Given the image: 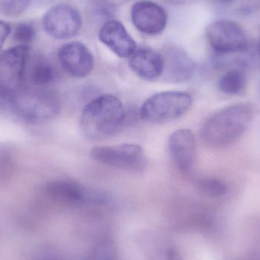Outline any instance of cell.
<instances>
[{"label": "cell", "instance_id": "cell-1", "mask_svg": "<svg viewBox=\"0 0 260 260\" xmlns=\"http://www.w3.org/2000/svg\"><path fill=\"white\" fill-rule=\"evenodd\" d=\"M253 109L241 103L221 108L211 114L202 125V140L211 147L222 148L241 139L250 126Z\"/></svg>", "mask_w": 260, "mask_h": 260}, {"label": "cell", "instance_id": "cell-2", "mask_svg": "<svg viewBox=\"0 0 260 260\" xmlns=\"http://www.w3.org/2000/svg\"><path fill=\"white\" fill-rule=\"evenodd\" d=\"M126 111L120 99L111 94L96 98L85 106L81 116L84 134L92 140L114 136L123 126Z\"/></svg>", "mask_w": 260, "mask_h": 260}, {"label": "cell", "instance_id": "cell-3", "mask_svg": "<svg viewBox=\"0 0 260 260\" xmlns=\"http://www.w3.org/2000/svg\"><path fill=\"white\" fill-rule=\"evenodd\" d=\"M17 117L28 123H38L54 118L61 103L56 93L45 88L25 85L7 102Z\"/></svg>", "mask_w": 260, "mask_h": 260}, {"label": "cell", "instance_id": "cell-4", "mask_svg": "<svg viewBox=\"0 0 260 260\" xmlns=\"http://www.w3.org/2000/svg\"><path fill=\"white\" fill-rule=\"evenodd\" d=\"M192 104V96L189 93L162 91L144 102L139 110V116L148 123H168L183 117L190 109Z\"/></svg>", "mask_w": 260, "mask_h": 260}, {"label": "cell", "instance_id": "cell-5", "mask_svg": "<svg viewBox=\"0 0 260 260\" xmlns=\"http://www.w3.org/2000/svg\"><path fill=\"white\" fill-rule=\"evenodd\" d=\"M28 46L17 45L0 53V100L7 103L26 85Z\"/></svg>", "mask_w": 260, "mask_h": 260}, {"label": "cell", "instance_id": "cell-6", "mask_svg": "<svg viewBox=\"0 0 260 260\" xmlns=\"http://www.w3.org/2000/svg\"><path fill=\"white\" fill-rule=\"evenodd\" d=\"M91 157L99 164L123 171H138L145 165L143 149L137 144L96 146Z\"/></svg>", "mask_w": 260, "mask_h": 260}, {"label": "cell", "instance_id": "cell-7", "mask_svg": "<svg viewBox=\"0 0 260 260\" xmlns=\"http://www.w3.org/2000/svg\"><path fill=\"white\" fill-rule=\"evenodd\" d=\"M206 37L211 47L218 54L238 53L247 50L248 42L243 27L229 20H218L206 28Z\"/></svg>", "mask_w": 260, "mask_h": 260}, {"label": "cell", "instance_id": "cell-8", "mask_svg": "<svg viewBox=\"0 0 260 260\" xmlns=\"http://www.w3.org/2000/svg\"><path fill=\"white\" fill-rule=\"evenodd\" d=\"M44 30L52 38L69 39L77 35L82 27V19L79 11L67 4L50 8L43 18Z\"/></svg>", "mask_w": 260, "mask_h": 260}, {"label": "cell", "instance_id": "cell-9", "mask_svg": "<svg viewBox=\"0 0 260 260\" xmlns=\"http://www.w3.org/2000/svg\"><path fill=\"white\" fill-rule=\"evenodd\" d=\"M58 59L62 68L76 79L86 77L94 68V57L89 49L79 41L67 43L59 48Z\"/></svg>", "mask_w": 260, "mask_h": 260}, {"label": "cell", "instance_id": "cell-10", "mask_svg": "<svg viewBox=\"0 0 260 260\" xmlns=\"http://www.w3.org/2000/svg\"><path fill=\"white\" fill-rule=\"evenodd\" d=\"M131 18L135 27L148 35L161 33L168 22L165 9L157 3L146 0L137 2L133 5Z\"/></svg>", "mask_w": 260, "mask_h": 260}, {"label": "cell", "instance_id": "cell-11", "mask_svg": "<svg viewBox=\"0 0 260 260\" xmlns=\"http://www.w3.org/2000/svg\"><path fill=\"white\" fill-rule=\"evenodd\" d=\"M168 148L178 169L183 173L189 172L197 156V142L193 133L188 129L174 132L168 139Z\"/></svg>", "mask_w": 260, "mask_h": 260}, {"label": "cell", "instance_id": "cell-12", "mask_svg": "<svg viewBox=\"0 0 260 260\" xmlns=\"http://www.w3.org/2000/svg\"><path fill=\"white\" fill-rule=\"evenodd\" d=\"M99 38L102 44L120 58H129L136 50V41L117 20L105 22L100 29Z\"/></svg>", "mask_w": 260, "mask_h": 260}, {"label": "cell", "instance_id": "cell-13", "mask_svg": "<svg viewBox=\"0 0 260 260\" xmlns=\"http://www.w3.org/2000/svg\"><path fill=\"white\" fill-rule=\"evenodd\" d=\"M164 70L162 76L168 82L180 83L189 80L195 73L196 67L192 59L183 50L171 48L164 55Z\"/></svg>", "mask_w": 260, "mask_h": 260}, {"label": "cell", "instance_id": "cell-14", "mask_svg": "<svg viewBox=\"0 0 260 260\" xmlns=\"http://www.w3.org/2000/svg\"><path fill=\"white\" fill-rule=\"evenodd\" d=\"M129 66L132 71L141 79L156 80L163 73V56L151 48L139 49L130 56Z\"/></svg>", "mask_w": 260, "mask_h": 260}, {"label": "cell", "instance_id": "cell-15", "mask_svg": "<svg viewBox=\"0 0 260 260\" xmlns=\"http://www.w3.org/2000/svg\"><path fill=\"white\" fill-rule=\"evenodd\" d=\"M45 193L53 201L68 206H79L88 200L85 189L77 182L70 180L50 182L46 186Z\"/></svg>", "mask_w": 260, "mask_h": 260}, {"label": "cell", "instance_id": "cell-16", "mask_svg": "<svg viewBox=\"0 0 260 260\" xmlns=\"http://www.w3.org/2000/svg\"><path fill=\"white\" fill-rule=\"evenodd\" d=\"M56 72L50 61L43 56H29L26 67L25 81L30 86L46 88L54 81Z\"/></svg>", "mask_w": 260, "mask_h": 260}, {"label": "cell", "instance_id": "cell-17", "mask_svg": "<svg viewBox=\"0 0 260 260\" xmlns=\"http://www.w3.org/2000/svg\"><path fill=\"white\" fill-rule=\"evenodd\" d=\"M142 244L146 260H183L175 247L165 238L148 237Z\"/></svg>", "mask_w": 260, "mask_h": 260}, {"label": "cell", "instance_id": "cell-18", "mask_svg": "<svg viewBox=\"0 0 260 260\" xmlns=\"http://www.w3.org/2000/svg\"><path fill=\"white\" fill-rule=\"evenodd\" d=\"M246 76L239 69H232L226 72L218 81V88L223 94L237 95L245 88Z\"/></svg>", "mask_w": 260, "mask_h": 260}, {"label": "cell", "instance_id": "cell-19", "mask_svg": "<svg viewBox=\"0 0 260 260\" xmlns=\"http://www.w3.org/2000/svg\"><path fill=\"white\" fill-rule=\"evenodd\" d=\"M197 186L204 195L212 198L224 197L228 192V186L225 183L215 177H205L200 179Z\"/></svg>", "mask_w": 260, "mask_h": 260}, {"label": "cell", "instance_id": "cell-20", "mask_svg": "<svg viewBox=\"0 0 260 260\" xmlns=\"http://www.w3.org/2000/svg\"><path fill=\"white\" fill-rule=\"evenodd\" d=\"M36 38V30L31 23L24 21L18 23L13 31L12 38L18 45L28 46Z\"/></svg>", "mask_w": 260, "mask_h": 260}, {"label": "cell", "instance_id": "cell-21", "mask_svg": "<svg viewBox=\"0 0 260 260\" xmlns=\"http://www.w3.org/2000/svg\"><path fill=\"white\" fill-rule=\"evenodd\" d=\"M32 0H0V13L4 16H20L28 9Z\"/></svg>", "mask_w": 260, "mask_h": 260}, {"label": "cell", "instance_id": "cell-22", "mask_svg": "<svg viewBox=\"0 0 260 260\" xmlns=\"http://www.w3.org/2000/svg\"><path fill=\"white\" fill-rule=\"evenodd\" d=\"M13 157L5 148L0 147V183L6 181L13 171Z\"/></svg>", "mask_w": 260, "mask_h": 260}, {"label": "cell", "instance_id": "cell-23", "mask_svg": "<svg viewBox=\"0 0 260 260\" xmlns=\"http://www.w3.org/2000/svg\"><path fill=\"white\" fill-rule=\"evenodd\" d=\"M12 32L10 25L8 23L0 20V49L4 45L8 37Z\"/></svg>", "mask_w": 260, "mask_h": 260}, {"label": "cell", "instance_id": "cell-24", "mask_svg": "<svg viewBox=\"0 0 260 260\" xmlns=\"http://www.w3.org/2000/svg\"><path fill=\"white\" fill-rule=\"evenodd\" d=\"M218 1L223 3V4H229V3H232L234 0H218Z\"/></svg>", "mask_w": 260, "mask_h": 260}, {"label": "cell", "instance_id": "cell-25", "mask_svg": "<svg viewBox=\"0 0 260 260\" xmlns=\"http://www.w3.org/2000/svg\"><path fill=\"white\" fill-rule=\"evenodd\" d=\"M258 51H259V55H260V41H259V45H258Z\"/></svg>", "mask_w": 260, "mask_h": 260}, {"label": "cell", "instance_id": "cell-26", "mask_svg": "<svg viewBox=\"0 0 260 260\" xmlns=\"http://www.w3.org/2000/svg\"><path fill=\"white\" fill-rule=\"evenodd\" d=\"M41 260H53V259H41Z\"/></svg>", "mask_w": 260, "mask_h": 260}, {"label": "cell", "instance_id": "cell-27", "mask_svg": "<svg viewBox=\"0 0 260 260\" xmlns=\"http://www.w3.org/2000/svg\"><path fill=\"white\" fill-rule=\"evenodd\" d=\"M259 94H260V83H259Z\"/></svg>", "mask_w": 260, "mask_h": 260}]
</instances>
